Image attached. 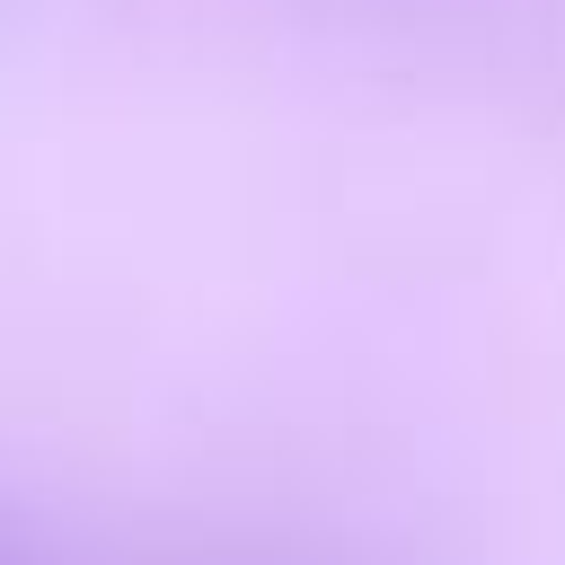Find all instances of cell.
Here are the masks:
<instances>
[{
    "instance_id": "1",
    "label": "cell",
    "mask_w": 565,
    "mask_h": 565,
    "mask_svg": "<svg viewBox=\"0 0 565 565\" xmlns=\"http://www.w3.org/2000/svg\"><path fill=\"white\" fill-rule=\"evenodd\" d=\"M0 565H26V556H18V547H9V539H0Z\"/></svg>"
}]
</instances>
